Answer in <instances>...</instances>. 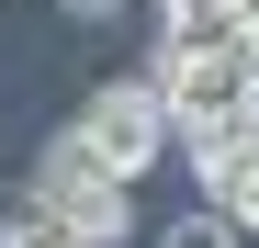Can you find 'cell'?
Returning <instances> with one entry per match:
<instances>
[{"instance_id": "3", "label": "cell", "mask_w": 259, "mask_h": 248, "mask_svg": "<svg viewBox=\"0 0 259 248\" xmlns=\"http://www.w3.org/2000/svg\"><path fill=\"white\" fill-rule=\"evenodd\" d=\"M158 91L181 124H248L259 102V46H158Z\"/></svg>"}, {"instance_id": "1", "label": "cell", "mask_w": 259, "mask_h": 248, "mask_svg": "<svg viewBox=\"0 0 259 248\" xmlns=\"http://www.w3.org/2000/svg\"><path fill=\"white\" fill-rule=\"evenodd\" d=\"M79 136H91V147L113 158L124 181H147L158 158L181 147V113H169V91H158V68H147V79H102V91L79 102Z\"/></svg>"}, {"instance_id": "4", "label": "cell", "mask_w": 259, "mask_h": 248, "mask_svg": "<svg viewBox=\"0 0 259 248\" xmlns=\"http://www.w3.org/2000/svg\"><path fill=\"white\" fill-rule=\"evenodd\" d=\"M203 203H214V215H226L237 237H259V147L214 158V170H203Z\"/></svg>"}, {"instance_id": "6", "label": "cell", "mask_w": 259, "mask_h": 248, "mask_svg": "<svg viewBox=\"0 0 259 248\" xmlns=\"http://www.w3.org/2000/svg\"><path fill=\"white\" fill-rule=\"evenodd\" d=\"M237 23H248V34H259V0H237Z\"/></svg>"}, {"instance_id": "2", "label": "cell", "mask_w": 259, "mask_h": 248, "mask_svg": "<svg viewBox=\"0 0 259 248\" xmlns=\"http://www.w3.org/2000/svg\"><path fill=\"white\" fill-rule=\"evenodd\" d=\"M34 181H46V192L68 203V215H79V237H91V248H124V237H136V181H124L113 158H102L91 136H79V124H68V136H57L46 158H34Z\"/></svg>"}, {"instance_id": "5", "label": "cell", "mask_w": 259, "mask_h": 248, "mask_svg": "<svg viewBox=\"0 0 259 248\" xmlns=\"http://www.w3.org/2000/svg\"><path fill=\"white\" fill-rule=\"evenodd\" d=\"M158 248H248V237H237V226L203 203V215H169V226H158Z\"/></svg>"}]
</instances>
